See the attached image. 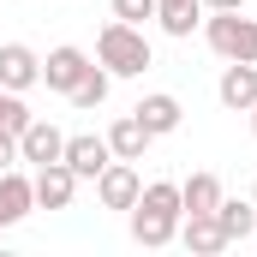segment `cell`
Instances as JSON below:
<instances>
[{
	"mask_svg": "<svg viewBox=\"0 0 257 257\" xmlns=\"http://www.w3.org/2000/svg\"><path fill=\"white\" fill-rule=\"evenodd\" d=\"M138 192H144V174H138L132 162H120V156L96 174V197H102V209H132Z\"/></svg>",
	"mask_w": 257,
	"mask_h": 257,
	"instance_id": "4",
	"label": "cell"
},
{
	"mask_svg": "<svg viewBox=\"0 0 257 257\" xmlns=\"http://www.w3.org/2000/svg\"><path fill=\"white\" fill-rule=\"evenodd\" d=\"M156 6H162V0H114V18H126V24H150Z\"/></svg>",
	"mask_w": 257,
	"mask_h": 257,
	"instance_id": "20",
	"label": "cell"
},
{
	"mask_svg": "<svg viewBox=\"0 0 257 257\" xmlns=\"http://www.w3.org/2000/svg\"><path fill=\"white\" fill-rule=\"evenodd\" d=\"M180 239H186V251H197V257L227 251V233H221L215 215H180Z\"/></svg>",
	"mask_w": 257,
	"mask_h": 257,
	"instance_id": "14",
	"label": "cell"
},
{
	"mask_svg": "<svg viewBox=\"0 0 257 257\" xmlns=\"http://www.w3.org/2000/svg\"><path fill=\"white\" fill-rule=\"evenodd\" d=\"M150 144H156V132L144 126L138 114H120V120L108 126V150H114L120 162H144V150H150Z\"/></svg>",
	"mask_w": 257,
	"mask_h": 257,
	"instance_id": "11",
	"label": "cell"
},
{
	"mask_svg": "<svg viewBox=\"0 0 257 257\" xmlns=\"http://www.w3.org/2000/svg\"><path fill=\"white\" fill-rule=\"evenodd\" d=\"M245 0H203V12H239Z\"/></svg>",
	"mask_w": 257,
	"mask_h": 257,
	"instance_id": "22",
	"label": "cell"
},
{
	"mask_svg": "<svg viewBox=\"0 0 257 257\" xmlns=\"http://www.w3.org/2000/svg\"><path fill=\"white\" fill-rule=\"evenodd\" d=\"M0 84L6 90H30V84H42V54L30 48V42H0Z\"/></svg>",
	"mask_w": 257,
	"mask_h": 257,
	"instance_id": "8",
	"label": "cell"
},
{
	"mask_svg": "<svg viewBox=\"0 0 257 257\" xmlns=\"http://www.w3.org/2000/svg\"><path fill=\"white\" fill-rule=\"evenodd\" d=\"M126 215H132V239H138V245H150V251L168 245V239L180 233V215H186V209H180V186H174V180L144 186Z\"/></svg>",
	"mask_w": 257,
	"mask_h": 257,
	"instance_id": "1",
	"label": "cell"
},
{
	"mask_svg": "<svg viewBox=\"0 0 257 257\" xmlns=\"http://www.w3.org/2000/svg\"><path fill=\"white\" fill-rule=\"evenodd\" d=\"M215 96H221V108L245 114V108L257 102V60H227L221 84H215Z\"/></svg>",
	"mask_w": 257,
	"mask_h": 257,
	"instance_id": "10",
	"label": "cell"
},
{
	"mask_svg": "<svg viewBox=\"0 0 257 257\" xmlns=\"http://www.w3.org/2000/svg\"><path fill=\"white\" fill-rule=\"evenodd\" d=\"M60 162L78 174V180H96V174L114 162V150H108V138H96V132H72L66 150H60Z\"/></svg>",
	"mask_w": 257,
	"mask_h": 257,
	"instance_id": "7",
	"label": "cell"
},
{
	"mask_svg": "<svg viewBox=\"0 0 257 257\" xmlns=\"http://www.w3.org/2000/svg\"><path fill=\"white\" fill-rule=\"evenodd\" d=\"M108 84H114V72H108V66H90L84 84L72 90V108H102V102H108Z\"/></svg>",
	"mask_w": 257,
	"mask_h": 257,
	"instance_id": "18",
	"label": "cell"
},
{
	"mask_svg": "<svg viewBox=\"0 0 257 257\" xmlns=\"http://www.w3.org/2000/svg\"><path fill=\"white\" fill-rule=\"evenodd\" d=\"M251 203H257V186H251Z\"/></svg>",
	"mask_w": 257,
	"mask_h": 257,
	"instance_id": "24",
	"label": "cell"
},
{
	"mask_svg": "<svg viewBox=\"0 0 257 257\" xmlns=\"http://www.w3.org/2000/svg\"><path fill=\"white\" fill-rule=\"evenodd\" d=\"M30 192H36V209H72V192H78V174L66 162H48L30 174Z\"/></svg>",
	"mask_w": 257,
	"mask_h": 257,
	"instance_id": "9",
	"label": "cell"
},
{
	"mask_svg": "<svg viewBox=\"0 0 257 257\" xmlns=\"http://www.w3.org/2000/svg\"><path fill=\"white\" fill-rule=\"evenodd\" d=\"M215 203H221V180L215 174H192L180 186V209L186 215H215Z\"/></svg>",
	"mask_w": 257,
	"mask_h": 257,
	"instance_id": "15",
	"label": "cell"
},
{
	"mask_svg": "<svg viewBox=\"0 0 257 257\" xmlns=\"http://www.w3.org/2000/svg\"><path fill=\"white\" fill-rule=\"evenodd\" d=\"M36 209V192H30V174H18V168H6L0 174V227H12V221H24Z\"/></svg>",
	"mask_w": 257,
	"mask_h": 257,
	"instance_id": "13",
	"label": "cell"
},
{
	"mask_svg": "<svg viewBox=\"0 0 257 257\" xmlns=\"http://www.w3.org/2000/svg\"><path fill=\"white\" fill-rule=\"evenodd\" d=\"M245 114H251V132H257V102H251V108H245Z\"/></svg>",
	"mask_w": 257,
	"mask_h": 257,
	"instance_id": "23",
	"label": "cell"
},
{
	"mask_svg": "<svg viewBox=\"0 0 257 257\" xmlns=\"http://www.w3.org/2000/svg\"><path fill=\"white\" fill-rule=\"evenodd\" d=\"M24 126H30V108H24V96L0 84V132H12V138H18Z\"/></svg>",
	"mask_w": 257,
	"mask_h": 257,
	"instance_id": "19",
	"label": "cell"
},
{
	"mask_svg": "<svg viewBox=\"0 0 257 257\" xmlns=\"http://www.w3.org/2000/svg\"><path fill=\"white\" fill-rule=\"evenodd\" d=\"M215 221H221L227 245H233V239H251V233H257V203H233V197H221V203H215Z\"/></svg>",
	"mask_w": 257,
	"mask_h": 257,
	"instance_id": "17",
	"label": "cell"
},
{
	"mask_svg": "<svg viewBox=\"0 0 257 257\" xmlns=\"http://www.w3.org/2000/svg\"><path fill=\"white\" fill-rule=\"evenodd\" d=\"M203 36L221 60H257V18H245V6L239 12H209Z\"/></svg>",
	"mask_w": 257,
	"mask_h": 257,
	"instance_id": "3",
	"label": "cell"
},
{
	"mask_svg": "<svg viewBox=\"0 0 257 257\" xmlns=\"http://www.w3.org/2000/svg\"><path fill=\"white\" fill-rule=\"evenodd\" d=\"M90 54L84 48H72V42H60V48H48V60H42V84L48 90H60V96H72L78 84H84V72H90Z\"/></svg>",
	"mask_w": 257,
	"mask_h": 257,
	"instance_id": "5",
	"label": "cell"
},
{
	"mask_svg": "<svg viewBox=\"0 0 257 257\" xmlns=\"http://www.w3.org/2000/svg\"><path fill=\"white\" fill-rule=\"evenodd\" d=\"M6 168H18V138H12V132H0V174H6Z\"/></svg>",
	"mask_w": 257,
	"mask_h": 257,
	"instance_id": "21",
	"label": "cell"
},
{
	"mask_svg": "<svg viewBox=\"0 0 257 257\" xmlns=\"http://www.w3.org/2000/svg\"><path fill=\"white\" fill-rule=\"evenodd\" d=\"M96 60L108 66L114 78H144L156 54H150V36H144V24H126V18H108L102 24V36H96Z\"/></svg>",
	"mask_w": 257,
	"mask_h": 257,
	"instance_id": "2",
	"label": "cell"
},
{
	"mask_svg": "<svg viewBox=\"0 0 257 257\" xmlns=\"http://www.w3.org/2000/svg\"><path fill=\"white\" fill-rule=\"evenodd\" d=\"M156 24L168 36H192L197 24H203V0H162L156 6Z\"/></svg>",
	"mask_w": 257,
	"mask_h": 257,
	"instance_id": "16",
	"label": "cell"
},
{
	"mask_svg": "<svg viewBox=\"0 0 257 257\" xmlns=\"http://www.w3.org/2000/svg\"><path fill=\"white\" fill-rule=\"evenodd\" d=\"M144 126L156 132V138H168V132H180V120H186V108H180V96H168V90H150L138 108H132Z\"/></svg>",
	"mask_w": 257,
	"mask_h": 257,
	"instance_id": "12",
	"label": "cell"
},
{
	"mask_svg": "<svg viewBox=\"0 0 257 257\" xmlns=\"http://www.w3.org/2000/svg\"><path fill=\"white\" fill-rule=\"evenodd\" d=\"M60 150H66V132L54 126V120H36V114H30V126L18 132V162L48 168V162H60Z\"/></svg>",
	"mask_w": 257,
	"mask_h": 257,
	"instance_id": "6",
	"label": "cell"
}]
</instances>
